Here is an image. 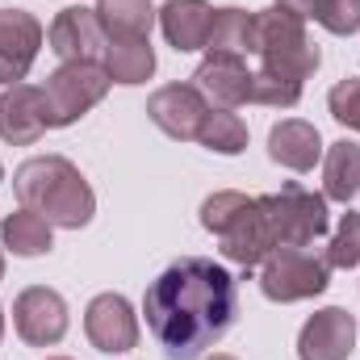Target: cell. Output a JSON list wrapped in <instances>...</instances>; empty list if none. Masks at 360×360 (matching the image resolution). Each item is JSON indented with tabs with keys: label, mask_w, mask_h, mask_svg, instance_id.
I'll list each match as a JSON object with an SVG mask.
<instances>
[{
	"label": "cell",
	"mask_w": 360,
	"mask_h": 360,
	"mask_svg": "<svg viewBox=\"0 0 360 360\" xmlns=\"http://www.w3.org/2000/svg\"><path fill=\"white\" fill-rule=\"evenodd\" d=\"M310 17L319 25H327L331 34H356L360 30V0H319L310 8Z\"/></svg>",
	"instance_id": "cell-25"
},
{
	"label": "cell",
	"mask_w": 360,
	"mask_h": 360,
	"mask_svg": "<svg viewBox=\"0 0 360 360\" xmlns=\"http://www.w3.org/2000/svg\"><path fill=\"white\" fill-rule=\"evenodd\" d=\"M235 310V276L201 256H184L172 269H164L143 297L147 327L172 360H197L205 348H214L231 331Z\"/></svg>",
	"instance_id": "cell-1"
},
{
	"label": "cell",
	"mask_w": 360,
	"mask_h": 360,
	"mask_svg": "<svg viewBox=\"0 0 360 360\" xmlns=\"http://www.w3.org/2000/svg\"><path fill=\"white\" fill-rule=\"evenodd\" d=\"M276 4H285V8H293L297 17H310V8H314L319 0H276Z\"/></svg>",
	"instance_id": "cell-29"
},
{
	"label": "cell",
	"mask_w": 360,
	"mask_h": 360,
	"mask_svg": "<svg viewBox=\"0 0 360 360\" xmlns=\"http://www.w3.org/2000/svg\"><path fill=\"white\" fill-rule=\"evenodd\" d=\"M4 243L17 256H42L51 252V222L34 210H17L13 218H4Z\"/></svg>",
	"instance_id": "cell-23"
},
{
	"label": "cell",
	"mask_w": 360,
	"mask_h": 360,
	"mask_svg": "<svg viewBox=\"0 0 360 360\" xmlns=\"http://www.w3.org/2000/svg\"><path fill=\"white\" fill-rule=\"evenodd\" d=\"M42 130H46L42 89L13 84V89L0 96V139H8V143H38Z\"/></svg>",
	"instance_id": "cell-15"
},
{
	"label": "cell",
	"mask_w": 360,
	"mask_h": 360,
	"mask_svg": "<svg viewBox=\"0 0 360 360\" xmlns=\"http://www.w3.org/2000/svg\"><path fill=\"white\" fill-rule=\"evenodd\" d=\"M205 51L210 55H231V59L256 55V17L243 13V8H218L214 25H210V38H205Z\"/></svg>",
	"instance_id": "cell-18"
},
{
	"label": "cell",
	"mask_w": 360,
	"mask_h": 360,
	"mask_svg": "<svg viewBox=\"0 0 360 360\" xmlns=\"http://www.w3.org/2000/svg\"><path fill=\"white\" fill-rule=\"evenodd\" d=\"M323 184H327V197L335 201H352L360 188V147L356 143H331L327 151V164H323Z\"/></svg>",
	"instance_id": "cell-21"
},
{
	"label": "cell",
	"mask_w": 360,
	"mask_h": 360,
	"mask_svg": "<svg viewBox=\"0 0 360 360\" xmlns=\"http://www.w3.org/2000/svg\"><path fill=\"white\" fill-rule=\"evenodd\" d=\"M109 72L96 63H63L46 84H42V105H46V126H72L80 113L109 92Z\"/></svg>",
	"instance_id": "cell-6"
},
{
	"label": "cell",
	"mask_w": 360,
	"mask_h": 360,
	"mask_svg": "<svg viewBox=\"0 0 360 360\" xmlns=\"http://www.w3.org/2000/svg\"><path fill=\"white\" fill-rule=\"evenodd\" d=\"M218 239H222V256L226 260H235L243 269L264 264L269 252L276 248V235H272V222H269V214H264V205H260V197H252L226 222V231H218Z\"/></svg>",
	"instance_id": "cell-7"
},
{
	"label": "cell",
	"mask_w": 360,
	"mask_h": 360,
	"mask_svg": "<svg viewBox=\"0 0 360 360\" xmlns=\"http://www.w3.org/2000/svg\"><path fill=\"white\" fill-rule=\"evenodd\" d=\"M105 30H101V17L96 8H63L51 25V51L63 59V63H96V55H105Z\"/></svg>",
	"instance_id": "cell-9"
},
{
	"label": "cell",
	"mask_w": 360,
	"mask_h": 360,
	"mask_svg": "<svg viewBox=\"0 0 360 360\" xmlns=\"http://www.w3.org/2000/svg\"><path fill=\"white\" fill-rule=\"evenodd\" d=\"M356 344V323L348 310L331 306V310H319L306 327H302V340H297V356L302 360H348Z\"/></svg>",
	"instance_id": "cell-12"
},
{
	"label": "cell",
	"mask_w": 360,
	"mask_h": 360,
	"mask_svg": "<svg viewBox=\"0 0 360 360\" xmlns=\"http://www.w3.org/2000/svg\"><path fill=\"white\" fill-rule=\"evenodd\" d=\"M89 340L96 352H130L139 344V323L130 314V302L122 293H101L92 297L89 314H84Z\"/></svg>",
	"instance_id": "cell-10"
},
{
	"label": "cell",
	"mask_w": 360,
	"mask_h": 360,
	"mask_svg": "<svg viewBox=\"0 0 360 360\" xmlns=\"http://www.w3.org/2000/svg\"><path fill=\"white\" fill-rule=\"evenodd\" d=\"M0 276H4V256H0Z\"/></svg>",
	"instance_id": "cell-30"
},
{
	"label": "cell",
	"mask_w": 360,
	"mask_h": 360,
	"mask_svg": "<svg viewBox=\"0 0 360 360\" xmlns=\"http://www.w3.org/2000/svg\"><path fill=\"white\" fill-rule=\"evenodd\" d=\"M327 264L331 269H356L360 264V214H352V210L344 214V222L327 248Z\"/></svg>",
	"instance_id": "cell-24"
},
{
	"label": "cell",
	"mask_w": 360,
	"mask_h": 360,
	"mask_svg": "<svg viewBox=\"0 0 360 360\" xmlns=\"http://www.w3.org/2000/svg\"><path fill=\"white\" fill-rule=\"evenodd\" d=\"M96 17H101L105 38H147L151 21H155V8L147 0H101Z\"/></svg>",
	"instance_id": "cell-20"
},
{
	"label": "cell",
	"mask_w": 360,
	"mask_h": 360,
	"mask_svg": "<svg viewBox=\"0 0 360 360\" xmlns=\"http://www.w3.org/2000/svg\"><path fill=\"white\" fill-rule=\"evenodd\" d=\"M38 46H42V25L21 8H4L0 13V80L21 84Z\"/></svg>",
	"instance_id": "cell-13"
},
{
	"label": "cell",
	"mask_w": 360,
	"mask_h": 360,
	"mask_svg": "<svg viewBox=\"0 0 360 360\" xmlns=\"http://www.w3.org/2000/svg\"><path fill=\"white\" fill-rule=\"evenodd\" d=\"M297 96H302V84H293V80H281V76H272V72H256L252 76V101L256 105H297Z\"/></svg>",
	"instance_id": "cell-26"
},
{
	"label": "cell",
	"mask_w": 360,
	"mask_h": 360,
	"mask_svg": "<svg viewBox=\"0 0 360 360\" xmlns=\"http://www.w3.org/2000/svg\"><path fill=\"white\" fill-rule=\"evenodd\" d=\"M147 113H151V122L164 134H172V139H197L210 105H205V96L193 84H168V89H160L147 101Z\"/></svg>",
	"instance_id": "cell-11"
},
{
	"label": "cell",
	"mask_w": 360,
	"mask_h": 360,
	"mask_svg": "<svg viewBox=\"0 0 360 360\" xmlns=\"http://www.w3.org/2000/svg\"><path fill=\"white\" fill-rule=\"evenodd\" d=\"M331 264L327 256H314V248H293L281 243L272 248L264 269H260V289L272 302H297V297H314L327 289Z\"/></svg>",
	"instance_id": "cell-4"
},
{
	"label": "cell",
	"mask_w": 360,
	"mask_h": 360,
	"mask_svg": "<svg viewBox=\"0 0 360 360\" xmlns=\"http://www.w3.org/2000/svg\"><path fill=\"white\" fill-rule=\"evenodd\" d=\"M17 197L25 210L42 214L51 226H84L92 218V188L59 155H42V160L21 164L17 168Z\"/></svg>",
	"instance_id": "cell-2"
},
{
	"label": "cell",
	"mask_w": 360,
	"mask_h": 360,
	"mask_svg": "<svg viewBox=\"0 0 360 360\" xmlns=\"http://www.w3.org/2000/svg\"><path fill=\"white\" fill-rule=\"evenodd\" d=\"M302 21L306 17H297L285 4H272L264 13H256V55L264 59L260 72H272L281 80L302 84L319 68V46H310Z\"/></svg>",
	"instance_id": "cell-3"
},
{
	"label": "cell",
	"mask_w": 360,
	"mask_h": 360,
	"mask_svg": "<svg viewBox=\"0 0 360 360\" xmlns=\"http://www.w3.org/2000/svg\"><path fill=\"white\" fill-rule=\"evenodd\" d=\"M214 360H235V356H214Z\"/></svg>",
	"instance_id": "cell-31"
},
{
	"label": "cell",
	"mask_w": 360,
	"mask_h": 360,
	"mask_svg": "<svg viewBox=\"0 0 360 360\" xmlns=\"http://www.w3.org/2000/svg\"><path fill=\"white\" fill-rule=\"evenodd\" d=\"M193 89L201 92V96H210L214 109H235V105H248V101H252V72L243 68V59L210 55V59L197 68Z\"/></svg>",
	"instance_id": "cell-14"
},
{
	"label": "cell",
	"mask_w": 360,
	"mask_h": 360,
	"mask_svg": "<svg viewBox=\"0 0 360 360\" xmlns=\"http://www.w3.org/2000/svg\"><path fill=\"white\" fill-rule=\"evenodd\" d=\"M331 113H335V122H344V126H352L360 130V76L352 80H340L335 89H331Z\"/></svg>",
	"instance_id": "cell-28"
},
{
	"label": "cell",
	"mask_w": 360,
	"mask_h": 360,
	"mask_svg": "<svg viewBox=\"0 0 360 360\" xmlns=\"http://www.w3.org/2000/svg\"><path fill=\"white\" fill-rule=\"evenodd\" d=\"M264 214L272 222V235H276V248L281 243H293V248H310L314 239L327 235V201L310 188H302L297 180H289L281 193L260 197Z\"/></svg>",
	"instance_id": "cell-5"
},
{
	"label": "cell",
	"mask_w": 360,
	"mask_h": 360,
	"mask_svg": "<svg viewBox=\"0 0 360 360\" xmlns=\"http://www.w3.org/2000/svg\"><path fill=\"white\" fill-rule=\"evenodd\" d=\"M13 323L21 331L25 344L34 348H46V344H59L63 331H68V306L55 289H25L13 306Z\"/></svg>",
	"instance_id": "cell-8"
},
{
	"label": "cell",
	"mask_w": 360,
	"mask_h": 360,
	"mask_svg": "<svg viewBox=\"0 0 360 360\" xmlns=\"http://www.w3.org/2000/svg\"><path fill=\"white\" fill-rule=\"evenodd\" d=\"M0 335H4V319H0Z\"/></svg>",
	"instance_id": "cell-32"
},
{
	"label": "cell",
	"mask_w": 360,
	"mask_h": 360,
	"mask_svg": "<svg viewBox=\"0 0 360 360\" xmlns=\"http://www.w3.org/2000/svg\"><path fill=\"white\" fill-rule=\"evenodd\" d=\"M269 155L276 160V164L293 168V172H310L314 160L323 155V139H319V130H314L310 122L289 117V122H276V126H272Z\"/></svg>",
	"instance_id": "cell-17"
},
{
	"label": "cell",
	"mask_w": 360,
	"mask_h": 360,
	"mask_svg": "<svg viewBox=\"0 0 360 360\" xmlns=\"http://www.w3.org/2000/svg\"><path fill=\"white\" fill-rule=\"evenodd\" d=\"M105 72L117 84H143L155 72V55L147 38H109L105 42Z\"/></svg>",
	"instance_id": "cell-19"
},
{
	"label": "cell",
	"mask_w": 360,
	"mask_h": 360,
	"mask_svg": "<svg viewBox=\"0 0 360 360\" xmlns=\"http://www.w3.org/2000/svg\"><path fill=\"white\" fill-rule=\"evenodd\" d=\"M248 201H252V197H243V193H214V197L201 205V222H205V231H214V235L226 231V222H231Z\"/></svg>",
	"instance_id": "cell-27"
},
{
	"label": "cell",
	"mask_w": 360,
	"mask_h": 360,
	"mask_svg": "<svg viewBox=\"0 0 360 360\" xmlns=\"http://www.w3.org/2000/svg\"><path fill=\"white\" fill-rule=\"evenodd\" d=\"M197 143L210 147V151H222V155H239L248 147V126L231 109H210L201 130H197Z\"/></svg>",
	"instance_id": "cell-22"
},
{
	"label": "cell",
	"mask_w": 360,
	"mask_h": 360,
	"mask_svg": "<svg viewBox=\"0 0 360 360\" xmlns=\"http://www.w3.org/2000/svg\"><path fill=\"white\" fill-rule=\"evenodd\" d=\"M160 25L176 51H201L214 25V8L205 0H168L160 8Z\"/></svg>",
	"instance_id": "cell-16"
}]
</instances>
